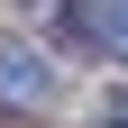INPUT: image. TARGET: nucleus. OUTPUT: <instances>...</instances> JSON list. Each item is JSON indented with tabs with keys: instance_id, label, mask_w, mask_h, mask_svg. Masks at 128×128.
Instances as JSON below:
<instances>
[{
	"instance_id": "nucleus-2",
	"label": "nucleus",
	"mask_w": 128,
	"mask_h": 128,
	"mask_svg": "<svg viewBox=\"0 0 128 128\" xmlns=\"http://www.w3.org/2000/svg\"><path fill=\"white\" fill-rule=\"evenodd\" d=\"M0 101L9 110H46L55 101V64H46L28 37H0Z\"/></svg>"
},
{
	"instance_id": "nucleus-1",
	"label": "nucleus",
	"mask_w": 128,
	"mask_h": 128,
	"mask_svg": "<svg viewBox=\"0 0 128 128\" xmlns=\"http://www.w3.org/2000/svg\"><path fill=\"white\" fill-rule=\"evenodd\" d=\"M128 37V0H55V46L64 55H110Z\"/></svg>"
},
{
	"instance_id": "nucleus-3",
	"label": "nucleus",
	"mask_w": 128,
	"mask_h": 128,
	"mask_svg": "<svg viewBox=\"0 0 128 128\" xmlns=\"http://www.w3.org/2000/svg\"><path fill=\"white\" fill-rule=\"evenodd\" d=\"M92 119H101V128H128V82H101V101H92Z\"/></svg>"
}]
</instances>
